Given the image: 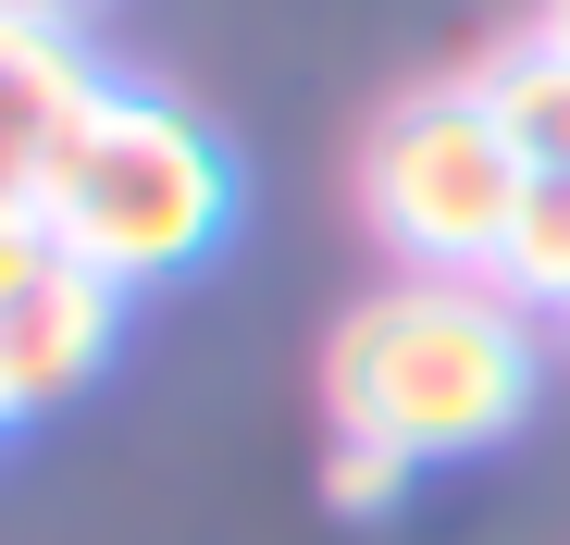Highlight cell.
Wrapping results in <instances>:
<instances>
[{
	"label": "cell",
	"instance_id": "cell-1",
	"mask_svg": "<svg viewBox=\"0 0 570 545\" xmlns=\"http://www.w3.org/2000/svg\"><path fill=\"white\" fill-rule=\"evenodd\" d=\"M335 434H372L397 459H484L533 409V310L471 272H410L372 286L323 347Z\"/></svg>",
	"mask_w": 570,
	"mask_h": 545
},
{
	"label": "cell",
	"instance_id": "cell-2",
	"mask_svg": "<svg viewBox=\"0 0 570 545\" xmlns=\"http://www.w3.org/2000/svg\"><path fill=\"white\" fill-rule=\"evenodd\" d=\"M38 211L62 260H87L100 286H174L199 272L236 224V161L199 112H174L161 87H100L62 161L38 174Z\"/></svg>",
	"mask_w": 570,
	"mask_h": 545
},
{
	"label": "cell",
	"instance_id": "cell-3",
	"mask_svg": "<svg viewBox=\"0 0 570 545\" xmlns=\"http://www.w3.org/2000/svg\"><path fill=\"white\" fill-rule=\"evenodd\" d=\"M521 199H533V161L497 125L484 87H422V100H397L385 125H372V149H360V211H372V236H385L410 272H471V286H497Z\"/></svg>",
	"mask_w": 570,
	"mask_h": 545
},
{
	"label": "cell",
	"instance_id": "cell-4",
	"mask_svg": "<svg viewBox=\"0 0 570 545\" xmlns=\"http://www.w3.org/2000/svg\"><path fill=\"white\" fill-rule=\"evenodd\" d=\"M112 335H125V286H100L87 260L38 272V286L0 310V397H13V422H26V409H62V397L112 359Z\"/></svg>",
	"mask_w": 570,
	"mask_h": 545
},
{
	"label": "cell",
	"instance_id": "cell-5",
	"mask_svg": "<svg viewBox=\"0 0 570 545\" xmlns=\"http://www.w3.org/2000/svg\"><path fill=\"white\" fill-rule=\"evenodd\" d=\"M100 62L75 50V26H38V13H0V199H38V174L62 161V137L100 100Z\"/></svg>",
	"mask_w": 570,
	"mask_h": 545
},
{
	"label": "cell",
	"instance_id": "cell-6",
	"mask_svg": "<svg viewBox=\"0 0 570 545\" xmlns=\"http://www.w3.org/2000/svg\"><path fill=\"white\" fill-rule=\"evenodd\" d=\"M471 87L497 100V125L521 137V161H533V174H570V50H558L546 26H533L509 62H484Z\"/></svg>",
	"mask_w": 570,
	"mask_h": 545
},
{
	"label": "cell",
	"instance_id": "cell-7",
	"mask_svg": "<svg viewBox=\"0 0 570 545\" xmlns=\"http://www.w3.org/2000/svg\"><path fill=\"white\" fill-rule=\"evenodd\" d=\"M497 286H509L521 310H570V174H533V199H521V224H509Z\"/></svg>",
	"mask_w": 570,
	"mask_h": 545
},
{
	"label": "cell",
	"instance_id": "cell-8",
	"mask_svg": "<svg viewBox=\"0 0 570 545\" xmlns=\"http://www.w3.org/2000/svg\"><path fill=\"white\" fill-rule=\"evenodd\" d=\"M422 459H397V446H372V434H335V459H323V484H335V508H397V484H410Z\"/></svg>",
	"mask_w": 570,
	"mask_h": 545
},
{
	"label": "cell",
	"instance_id": "cell-9",
	"mask_svg": "<svg viewBox=\"0 0 570 545\" xmlns=\"http://www.w3.org/2000/svg\"><path fill=\"white\" fill-rule=\"evenodd\" d=\"M38 272H62V236H50V211L38 199H0V310H13Z\"/></svg>",
	"mask_w": 570,
	"mask_h": 545
},
{
	"label": "cell",
	"instance_id": "cell-10",
	"mask_svg": "<svg viewBox=\"0 0 570 545\" xmlns=\"http://www.w3.org/2000/svg\"><path fill=\"white\" fill-rule=\"evenodd\" d=\"M0 13H38V26H87L100 0H0Z\"/></svg>",
	"mask_w": 570,
	"mask_h": 545
},
{
	"label": "cell",
	"instance_id": "cell-11",
	"mask_svg": "<svg viewBox=\"0 0 570 545\" xmlns=\"http://www.w3.org/2000/svg\"><path fill=\"white\" fill-rule=\"evenodd\" d=\"M546 38H558V50H570V0H546Z\"/></svg>",
	"mask_w": 570,
	"mask_h": 545
},
{
	"label": "cell",
	"instance_id": "cell-12",
	"mask_svg": "<svg viewBox=\"0 0 570 545\" xmlns=\"http://www.w3.org/2000/svg\"><path fill=\"white\" fill-rule=\"evenodd\" d=\"M0 434H13V397H0Z\"/></svg>",
	"mask_w": 570,
	"mask_h": 545
}]
</instances>
